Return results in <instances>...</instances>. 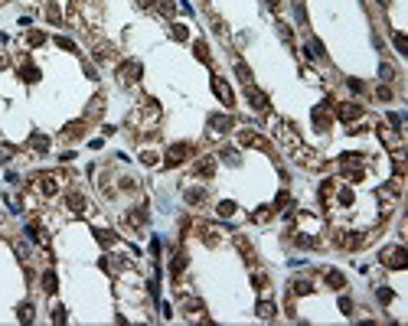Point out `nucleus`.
I'll return each mask as SVG.
<instances>
[{
	"label": "nucleus",
	"mask_w": 408,
	"mask_h": 326,
	"mask_svg": "<svg viewBox=\"0 0 408 326\" xmlns=\"http://www.w3.org/2000/svg\"><path fill=\"white\" fill-rule=\"evenodd\" d=\"M190 154H193V144H190V141L170 144V150H167V160H163V163H167V166H180V163H183Z\"/></svg>",
	"instance_id": "obj_1"
},
{
	"label": "nucleus",
	"mask_w": 408,
	"mask_h": 326,
	"mask_svg": "<svg viewBox=\"0 0 408 326\" xmlns=\"http://www.w3.org/2000/svg\"><path fill=\"white\" fill-rule=\"evenodd\" d=\"M405 258H408V251L402 245L382 248V265H389V268H405Z\"/></svg>",
	"instance_id": "obj_2"
},
{
	"label": "nucleus",
	"mask_w": 408,
	"mask_h": 326,
	"mask_svg": "<svg viewBox=\"0 0 408 326\" xmlns=\"http://www.w3.org/2000/svg\"><path fill=\"white\" fill-rule=\"evenodd\" d=\"M245 98H248V105H252L255 111H268V105H271V101H268V95L258 92L255 85H245Z\"/></svg>",
	"instance_id": "obj_3"
},
{
	"label": "nucleus",
	"mask_w": 408,
	"mask_h": 326,
	"mask_svg": "<svg viewBox=\"0 0 408 326\" xmlns=\"http://www.w3.org/2000/svg\"><path fill=\"white\" fill-rule=\"evenodd\" d=\"M212 92H216V98L222 101L225 108H232V105H235V95H232V88L225 85L222 79H212Z\"/></svg>",
	"instance_id": "obj_4"
},
{
	"label": "nucleus",
	"mask_w": 408,
	"mask_h": 326,
	"mask_svg": "<svg viewBox=\"0 0 408 326\" xmlns=\"http://www.w3.org/2000/svg\"><path fill=\"white\" fill-rule=\"evenodd\" d=\"M118 75H121L128 85H131V82H137V79H141V62H131V59L121 62V66H118Z\"/></svg>",
	"instance_id": "obj_5"
},
{
	"label": "nucleus",
	"mask_w": 408,
	"mask_h": 326,
	"mask_svg": "<svg viewBox=\"0 0 408 326\" xmlns=\"http://www.w3.org/2000/svg\"><path fill=\"white\" fill-rule=\"evenodd\" d=\"M232 127H235V121L229 114H212L209 117V131H212V134H225V131H232Z\"/></svg>",
	"instance_id": "obj_6"
},
{
	"label": "nucleus",
	"mask_w": 408,
	"mask_h": 326,
	"mask_svg": "<svg viewBox=\"0 0 408 326\" xmlns=\"http://www.w3.org/2000/svg\"><path fill=\"white\" fill-rule=\"evenodd\" d=\"M336 114H340V121H356V117H363V108L353 105V101H343V105H336Z\"/></svg>",
	"instance_id": "obj_7"
},
{
	"label": "nucleus",
	"mask_w": 408,
	"mask_h": 326,
	"mask_svg": "<svg viewBox=\"0 0 408 326\" xmlns=\"http://www.w3.org/2000/svg\"><path fill=\"white\" fill-rule=\"evenodd\" d=\"M79 137H85V121H69L62 127V141H79Z\"/></svg>",
	"instance_id": "obj_8"
},
{
	"label": "nucleus",
	"mask_w": 408,
	"mask_h": 326,
	"mask_svg": "<svg viewBox=\"0 0 408 326\" xmlns=\"http://www.w3.org/2000/svg\"><path fill=\"white\" fill-rule=\"evenodd\" d=\"M193 173H196V176H203V179H209L212 173H216V157H203V160L193 166Z\"/></svg>",
	"instance_id": "obj_9"
},
{
	"label": "nucleus",
	"mask_w": 408,
	"mask_h": 326,
	"mask_svg": "<svg viewBox=\"0 0 408 326\" xmlns=\"http://www.w3.org/2000/svg\"><path fill=\"white\" fill-rule=\"evenodd\" d=\"M323 281H327L333 290H343V287H346V277H343V271H336V268H327V271H323Z\"/></svg>",
	"instance_id": "obj_10"
},
{
	"label": "nucleus",
	"mask_w": 408,
	"mask_h": 326,
	"mask_svg": "<svg viewBox=\"0 0 408 326\" xmlns=\"http://www.w3.org/2000/svg\"><path fill=\"white\" fill-rule=\"evenodd\" d=\"M239 144H242V147H265V141H261L255 131H242V134H239Z\"/></svg>",
	"instance_id": "obj_11"
},
{
	"label": "nucleus",
	"mask_w": 408,
	"mask_h": 326,
	"mask_svg": "<svg viewBox=\"0 0 408 326\" xmlns=\"http://www.w3.org/2000/svg\"><path fill=\"white\" fill-rule=\"evenodd\" d=\"M255 313H258L261 320H274V313H278V307H274L271 300H258V307H255Z\"/></svg>",
	"instance_id": "obj_12"
},
{
	"label": "nucleus",
	"mask_w": 408,
	"mask_h": 326,
	"mask_svg": "<svg viewBox=\"0 0 408 326\" xmlns=\"http://www.w3.org/2000/svg\"><path fill=\"white\" fill-rule=\"evenodd\" d=\"M66 206H69L72 212H82V209H85V196H82V192H69V196H66Z\"/></svg>",
	"instance_id": "obj_13"
},
{
	"label": "nucleus",
	"mask_w": 408,
	"mask_h": 326,
	"mask_svg": "<svg viewBox=\"0 0 408 326\" xmlns=\"http://www.w3.org/2000/svg\"><path fill=\"white\" fill-rule=\"evenodd\" d=\"M128 222H131V225H147V209H144V206H134Z\"/></svg>",
	"instance_id": "obj_14"
},
{
	"label": "nucleus",
	"mask_w": 408,
	"mask_h": 326,
	"mask_svg": "<svg viewBox=\"0 0 408 326\" xmlns=\"http://www.w3.org/2000/svg\"><path fill=\"white\" fill-rule=\"evenodd\" d=\"M310 290H314V284L307 277H294L291 281V294H310Z\"/></svg>",
	"instance_id": "obj_15"
},
{
	"label": "nucleus",
	"mask_w": 408,
	"mask_h": 326,
	"mask_svg": "<svg viewBox=\"0 0 408 326\" xmlns=\"http://www.w3.org/2000/svg\"><path fill=\"white\" fill-rule=\"evenodd\" d=\"M235 75H239L242 85H252V69H248L245 62H235Z\"/></svg>",
	"instance_id": "obj_16"
},
{
	"label": "nucleus",
	"mask_w": 408,
	"mask_h": 326,
	"mask_svg": "<svg viewBox=\"0 0 408 326\" xmlns=\"http://www.w3.org/2000/svg\"><path fill=\"white\" fill-rule=\"evenodd\" d=\"M30 147H33V150H39V154H46V150H49V137L33 134V137H30Z\"/></svg>",
	"instance_id": "obj_17"
},
{
	"label": "nucleus",
	"mask_w": 408,
	"mask_h": 326,
	"mask_svg": "<svg viewBox=\"0 0 408 326\" xmlns=\"http://www.w3.org/2000/svg\"><path fill=\"white\" fill-rule=\"evenodd\" d=\"M39 189H43V196H56L59 186H56V176H43V183H39Z\"/></svg>",
	"instance_id": "obj_18"
},
{
	"label": "nucleus",
	"mask_w": 408,
	"mask_h": 326,
	"mask_svg": "<svg viewBox=\"0 0 408 326\" xmlns=\"http://www.w3.org/2000/svg\"><path fill=\"white\" fill-rule=\"evenodd\" d=\"M193 52H196L199 62H209V46H206L203 39H196V43H193Z\"/></svg>",
	"instance_id": "obj_19"
},
{
	"label": "nucleus",
	"mask_w": 408,
	"mask_h": 326,
	"mask_svg": "<svg viewBox=\"0 0 408 326\" xmlns=\"http://www.w3.org/2000/svg\"><path fill=\"white\" fill-rule=\"evenodd\" d=\"M278 36L284 39V46H291V49H294V33H291V26H287V23H278Z\"/></svg>",
	"instance_id": "obj_20"
},
{
	"label": "nucleus",
	"mask_w": 408,
	"mask_h": 326,
	"mask_svg": "<svg viewBox=\"0 0 408 326\" xmlns=\"http://www.w3.org/2000/svg\"><path fill=\"white\" fill-rule=\"evenodd\" d=\"M392 43H395L398 55H408V39H405V33H392Z\"/></svg>",
	"instance_id": "obj_21"
},
{
	"label": "nucleus",
	"mask_w": 408,
	"mask_h": 326,
	"mask_svg": "<svg viewBox=\"0 0 408 326\" xmlns=\"http://www.w3.org/2000/svg\"><path fill=\"white\" fill-rule=\"evenodd\" d=\"M183 196H186V203H190V206H199V203L206 199V192H203V189H186Z\"/></svg>",
	"instance_id": "obj_22"
},
{
	"label": "nucleus",
	"mask_w": 408,
	"mask_h": 326,
	"mask_svg": "<svg viewBox=\"0 0 408 326\" xmlns=\"http://www.w3.org/2000/svg\"><path fill=\"white\" fill-rule=\"evenodd\" d=\"M43 290H46V294H56V271L43 274Z\"/></svg>",
	"instance_id": "obj_23"
},
{
	"label": "nucleus",
	"mask_w": 408,
	"mask_h": 326,
	"mask_svg": "<svg viewBox=\"0 0 408 326\" xmlns=\"http://www.w3.org/2000/svg\"><path fill=\"white\" fill-rule=\"evenodd\" d=\"M183 268H186V254H177V258H173V265H170V274H173V277H180V274H183Z\"/></svg>",
	"instance_id": "obj_24"
},
{
	"label": "nucleus",
	"mask_w": 408,
	"mask_h": 326,
	"mask_svg": "<svg viewBox=\"0 0 408 326\" xmlns=\"http://www.w3.org/2000/svg\"><path fill=\"white\" fill-rule=\"evenodd\" d=\"M379 75H382V82H395V69H392L389 62H382V66H379Z\"/></svg>",
	"instance_id": "obj_25"
},
{
	"label": "nucleus",
	"mask_w": 408,
	"mask_h": 326,
	"mask_svg": "<svg viewBox=\"0 0 408 326\" xmlns=\"http://www.w3.org/2000/svg\"><path fill=\"white\" fill-rule=\"evenodd\" d=\"M170 33H173V39H180V43H186V39H190V33H186L183 23H173V30H170Z\"/></svg>",
	"instance_id": "obj_26"
},
{
	"label": "nucleus",
	"mask_w": 408,
	"mask_h": 326,
	"mask_svg": "<svg viewBox=\"0 0 408 326\" xmlns=\"http://www.w3.org/2000/svg\"><path fill=\"white\" fill-rule=\"evenodd\" d=\"M26 235H30V241H39V245L46 241V235H39V225H26Z\"/></svg>",
	"instance_id": "obj_27"
},
{
	"label": "nucleus",
	"mask_w": 408,
	"mask_h": 326,
	"mask_svg": "<svg viewBox=\"0 0 408 326\" xmlns=\"http://www.w3.org/2000/svg\"><path fill=\"white\" fill-rule=\"evenodd\" d=\"M330 192H333V179H323V186H320V203H327Z\"/></svg>",
	"instance_id": "obj_28"
},
{
	"label": "nucleus",
	"mask_w": 408,
	"mask_h": 326,
	"mask_svg": "<svg viewBox=\"0 0 408 326\" xmlns=\"http://www.w3.org/2000/svg\"><path fill=\"white\" fill-rule=\"evenodd\" d=\"M219 216H222V219L235 216V203H219Z\"/></svg>",
	"instance_id": "obj_29"
},
{
	"label": "nucleus",
	"mask_w": 408,
	"mask_h": 326,
	"mask_svg": "<svg viewBox=\"0 0 408 326\" xmlns=\"http://www.w3.org/2000/svg\"><path fill=\"white\" fill-rule=\"evenodd\" d=\"M43 43H46V33L33 30V33H30V46H43Z\"/></svg>",
	"instance_id": "obj_30"
},
{
	"label": "nucleus",
	"mask_w": 408,
	"mask_h": 326,
	"mask_svg": "<svg viewBox=\"0 0 408 326\" xmlns=\"http://www.w3.org/2000/svg\"><path fill=\"white\" fill-rule=\"evenodd\" d=\"M376 95H379V101H392V88H389V85H379Z\"/></svg>",
	"instance_id": "obj_31"
},
{
	"label": "nucleus",
	"mask_w": 408,
	"mask_h": 326,
	"mask_svg": "<svg viewBox=\"0 0 408 326\" xmlns=\"http://www.w3.org/2000/svg\"><path fill=\"white\" fill-rule=\"evenodd\" d=\"M56 46H59V49H69V52H75V43H72V39H66V36H56Z\"/></svg>",
	"instance_id": "obj_32"
},
{
	"label": "nucleus",
	"mask_w": 408,
	"mask_h": 326,
	"mask_svg": "<svg viewBox=\"0 0 408 326\" xmlns=\"http://www.w3.org/2000/svg\"><path fill=\"white\" fill-rule=\"evenodd\" d=\"M20 320H23V323L33 320V307H30V303H23V307H20Z\"/></svg>",
	"instance_id": "obj_33"
},
{
	"label": "nucleus",
	"mask_w": 408,
	"mask_h": 326,
	"mask_svg": "<svg viewBox=\"0 0 408 326\" xmlns=\"http://www.w3.org/2000/svg\"><path fill=\"white\" fill-rule=\"evenodd\" d=\"M271 216H274V209H261V212H255L252 219H255V222H268Z\"/></svg>",
	"instance_id": "obj_34"
},
{
	"label": "nucleus",
	"mask_w": 408,
	"mask_h": 326,
	"mask_svg": "<svg viewBox=\"0 0 408 326\" xmlns=\"http://www.w3.org/2000/svg\"><path fill=\"white\" fill-rule=\"evenodd\" d=\"M287 203H291V196H287V192H278V199H274L271 209H281V206H287Z\"/></svg>",
	"instance_id": "obj_35"
},
{
	"label": "nucleus",
	"mask_w": 408,
	"mask_h": 326,
	"mask_svg": "<svg viewBox=\"0 0 408 326\" xmlns=\"http://www.w3.org/2000/svg\"><path fill=\"white\" fill-rule=\"evenodd\" d=\"M141 160L147 163V166H154V163H157V154H154V150H144V154H141Z\"/></svg>",
	"instance_id": "obj_36"
},
{
	"label": "nucleus",
	"mask_w": 408,
	"mask_h": 326,
	"mask_svg": "<svg viewBox=\"0 0 408 326\" xmlns=\"http://www.w3.org/2000/svg\"><path fill=\"white\" fill-rule=\"evenodd\" d=\"M252 284H255V287H258V290H265V284H268V277H265V274H261V271H258V274H255V277H252Z\"/></svg>",
	"instance_id": "obj_37"
},
{
	"label": "nucleus",
	"mask_w": 408,
	"mask_h": 326,
	"mask_svg": "<svg viewBox=\"0 0 408 326\" xmlns=\"http://www.w3.org/2000/svg\"><path fill=\"white\" fill-rule=\"evenodd\" d=\"M52 320H56V323H66V310L56 307V310H52Z\"/></svg>",
	"instance_id": "obj_38"
},
{
	"label": "nucleus",
	"mask_w": 408,
	"mask_h": 326,
	"mask_svg": "<svg viewBox=\"0 0 408 326\" xmlns=\"http://www.w3.org/2000/svg\"><path fill=\"white\" fill-rule=\"evenodd\" d=\"M379 300H382V303H392V290L382 287V290H379Z\"/></svg>",
	"instance_id": "obj_39"
},
{
	"label": "nucleus",
	"mask_w": 408,
	"mask_h": 326,
	"mask_svg": "<svg viewBox=\"0 0 408 326\" xmlns=\"http://www.w3.org/2000/svg\"><path fill=\"white\" fill-rule=\"evenodd\" d=\"M265 4L271 7V10H278V7H281V0H265Z\"/></svg>",
	"instance_id": "obj_40"
},
{
	"label": "nucleus",
	"mask_w": 408,
	"mask_h": 326,
	"mask_svg": "<svg viewBox=\"0 0 408 326\" xmlns=\"http://www.w3.org/2000/svg\"><path fill=\"white\" fill-rule=\"evenodd\" d=\"M137 4H141V7H150V4H154V0H137Z\"/></svg>",
	"instance_id": "obj_41"
},
{
	"label": "nucleus",
	"mask_w": 408,
	"mask_h": 326,
	"mask_svg": "<svg viewBox=\"0 0 408 326\" xmlns=\"http://www.w3.org/2000/svg\"><path fill=\"white\" fill-rule=\"evenodd\" d=\"M379 4H389V0H379Z\"/></svg>",
	"instance_id": "obj_42"
},
{
	"label": "nucleus",
	"mask_w": 408,
	"mask_h": 326,
	"mask_svg": "<svg viewBox=\"0 0 408 326\" xmlns=\"http://www.w3.org/2000/svg\"><path fill=\"white\" fill-rule=\"evenodd\" d=\"M0 4H4V0H0Z\"/></svg>",
	"instance_id": "obj_43"
}]
</instances>
